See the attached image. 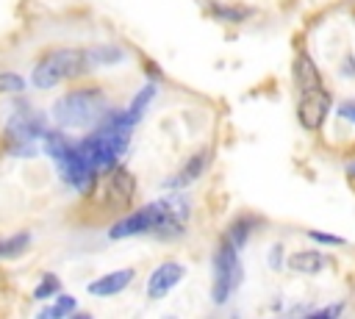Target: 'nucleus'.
Instances as JSON below:
<instances>
[{"label": "nucleus", "mask_w": 355, "mask_h": 319, "mask_svg": "<svg viewBox=\"0 0 355 319\" xmlns=\"http://www.w3.org/2000/svg\"><path fill=\"white\" fill-rule=\"evenodd\" d=\"M191 216H194L191 194H186V189L169 191L158 200L144 202L141 208H133V211L122 214L108 227V239L122 241V239H136V236H155V239L172 241V239H180L189 230Z\"/></svg>", "instance_id": "nucleus-1"}, {"label": "nucleus", "mask_w": 355, "mask_h": 319, "mask_svg": "<svg viewBox=\"0 0 355 319\" xmlns=\"http://www.w3.org/2000/svg\"><path fill=\"white\" fill-rule=\"evenodd\" d=\"M291 86H294V111L305 130H322L333 114V94L324 86V78L308 50H297L291 61Z\"/></svg>", "instance_id": "nucleus-2"}, {"label": "nucleus", "mask_w": 355, "mask_h": 319, "mask_svg": "<svg viewBox=\"0 0 355 319\" xmlns=\"http://www.w3.org/2000/svg\"><path fill=\"white\" fill-rule=\"evenodd\" d=\"M136 128L139 125L125 114V108H111L92 130H86L83 139H78V147L97 169V175H103L122 161Z\"/></svg>", "instance_id": "nucleus-3"}, {"label": "nucleus", "mask_w": 355, "mask_h": 319, "mask_svg": "<svg viewBox=\"0 0 355 319\" xmlns=\"http://www.w3.org/2000/svg\"><path fill=\"white\" fill-rule=\"evenodd\" d=\"M42 150L50 155V161L55 164V172L58 178L78 194H92L100 175L97 169L89 164V158L80 153L78 147V139H69L61 128H47L44 136H42Z\"/></svg>", "instance_id": "nucleus-4"}, {"label": "nucleus", "mask_w": 355, "mask_h": 319, "mask_svg": "<svg viewBox=\"0 0 355 319\" xmlns=\"http://www.w3.org/2000/svg\"><path fill=\"white\" fill-rule=\"evenodd\" d=\"M108 111L111 103L100 86H80L58 97L50 108V117L61 130H92Z\"/></svg>", "instance_id": "nucleus-5"}, {"label": "nucleus", "mask_w": 355, "mask_h": 319, "mask_svg": "<svg viewBox=\"0 0 355 319\" xmlns=\"http://www.w3.org/2000/svg\"><path fill=\"white\" fill-rule=\"evenodd\" d=\"M244 280H247V269L241 261V250H236L227 239H219L211 255V286H208L211 305L214 308L230 305L239 297Z\"/></svg>", "instance_id": "nucleus-6"}, {"label": "nucleus", "mask_w": 355, "mask_h": 319, "mask_svg": "<svg viewBox=\"0 0 355 319\" xmlns=\"http://www.w3.org/2000/svg\"><path fill=\"white\" fill-rule=\"evenodd\" d=\"M89 72V61H86V50H72V47H64V50H53V53H44L36 64H33V72H31V83L36 89H53L58 86L61 80H72V78H80Z\"/></svg>", "instance_id": "nucleus-7"}, {"label": "nucleus", "mask_w": 355, "mask_h": 319, "mask_svg": "<svg viewBox=\"0 0 355 319\" xmlns=\"http://www.w3.org/2000/svg\"><path fill=\"white\" fill-rule=\"evenodd\" d=\"M44 130H47V119L28 103H17V111H11L8 125H6L11 155H33Z\"/></svg>", "instance_id": "nucleus-8"}, {"label": "nucleus", "mask_w": 355, "mask_h": 319, "mask_svg": "<svg viewBox=\"0 0 355 319\" xmlns=\"http://www.w3.org/2000/svg\"><path fill=\"white\" fill-rule=\"evenodd\" d=\"M105 183L100 186V197H103V208L105 211H125L133 197H136V178L128 166L116 164L114 169L103 172Z\"/></svg>", "instance_id": "nucleus-9"}, {"label": "nucleus", "mask_w": 355, "mask_h": 319, "mask_svg": "<svg viewBox=\"0 0 355 319\" xmlns=\"http://www.w3.org/2000/svg\"><path fill=\"white\" fill-rule=\"evenodd\" d=\"M186 275H189V266H186L183 261L166 258V261L155 264V266L150 269V275H147V283H144L147 300H153V302L166 300V297L186 280Z\"/></svg>", "instance_id": "nucleus-10"}, {"label": "nucleus", "mask_w": 355, "mask_h": 319, "mask_svg": "<svg viewBox=\"0 0 355 319\" xmlns=\"http://www.w3.org/2000/svg\"><path fill=\"white\" fill-rule=\"evenodd\" d=\"M211 161H214V150H211V147L194 150V153L180 164V169H175V172L161 183V189H166V191H180V189L194 186V183L211 169Z\"/></svg>", "instance_id": "nucleus-11"}, {"label": "nucleus", "mask_w": 355, "mask_h": 319, "mask_svg": "<svg viewBox=\"0 0 355 319\" xmlns=\"http://www.w3.org/2000/svg\"><path fill=\"white\" fill-rule=\"evenodd\" d=\"M333 266V258L324 252V247L313 244V247H305V250H294V252H286V261H283V269H288L291 275H302V277H313V275H322Z\"/></svg>", "instance_id": "nucleus-12"}, {"label": "nucleus", "mask_w": 355, "mask_h": 319, "mask_svg": "<svg viewBox=\"0 0 355 319\" xmlns=\"http://www.w3.org/2000/svg\"><path fill=\"white\" fill-rule=\"evenodd\" d=\"M136 277V269L133 266H122V269H111L105 275H97L94 280L86 283V291L92 297H100V300H108V297H116L122 294Z\"/></svg>", "instance_id": "nucleus-13"}, {"label": "nucleus", "mask_w": 355, "mask_h": 319, "mask_svg": "<svg viewBox=\"0 0 355 319\" xmlns=\"http://www.w3.org/2000/svg\"><path fill=\"white\" fill-rule=\"evenodd\" d=\"M261 227H263V219H261L258 214H252V211H244V214H236V216L227 222L222 239H227L236 250H247L250 241H252V236H255Z\"/></svg>", "instance_id": "nucleus-14"}, {"label": "nucleus", "mask_w": 355, "mask_h": 319, "mask_svg": "<svg viewBox=\"0 0 355 319\" xmlns=\"http://www.w3.org/2000/svg\"><path fill=\"white\" fill-rule=\"evenodd\" d=\"M158 94H161V83H158V78H150L147 83H141V86L136 89V94H133L130 103L125 105V114L139 125V122L147 117V111L153 108V103L158 100Z\"/></svg>", "instance_id": "nucleus-15"}, {"label": "nucleus", "mask_w": 355, "mask_h": 319, "mask_svg": "<svg viewBox=\"0 0 355 319\" xmlns=\"http://www.w3.org/2000/svg\"><path fill=\"white\" fill-rule=\"evenodd\" d=\"M347 311V302L344 300H330V302H324V305H313V302H300V305H286V308H280V313H286V316H327V319H336V316H341Z\"/></svg>", "instance_id": "nucleus-16"}, {"label": "nucleus", "mask_w": 355, "mask_h": 319, "mask_svg": "<svg viewBox=\"0 0 355 319\" xmlns=\"http://www.w3.org/2000/svg\"><path fill=\"white\" fill-rule=\"evenodd\" d=\"M86 61H89V69H94V67H116V64L128 61V53L119 44H94V47L86 50Z\"/></svg>", "instance_id": "nucleus-17"}, {"label": "nucleus", "mask_w": 355, "mask_h": 319, "mask_svg": "<svg viewBox=\"0 0 355 319\" xmlns=\"http://www.w3.org/2000/svg\"><path fill=\"white\" fill-rule=\"evenodd\" d=\"M75 313H78V300L72 294L58 291L53 297V302L39 311V319H67V316H75Z\"/></svg>", "instance_id": "nucleus-18"}, {"label": "nucleus", "mask_w": 355, "mask_h": 319, "mask_svg": "<svg viewBox=\"0 0 355 319\" xmlns=\"http://www.w3.org/2000/svg\"><path fill=\"white\" fill-rule=\"evenodd\" d=\"M33 236L28 230H19V233H11V236H3L0 239V261H8V258H19L28 252Z\"/></svg>", "instance_id": "nucleus-19"}, {"label": "nucleus", "mask_w": 355, "mask_h": 319, "mask_svg": "<svg viewBox=\"0 0 355 319\" xmlns=\"http://www.w3.org/2000/svg\"><path fill=\"white\" fill-rule=\"evenodd\" d=\"M208 6H211V11H214V17H216L219 22H225V25H239V22L255 17L252 8H241V6H222V3H214V0H208Z\"/></svg>", "instance_id": "nucleus-20"}, {"label": "nucleus", "mask_w": 355, "mask_h": 319, "mask_svg": "<svg viewBox=\"0 0 355 319\" xmlns=\"http://www.w3.org/2000/svg\"><path fill=\"white\" fill-rule=\"evenodd\" d=\"M58 291H61V277H58L55 272H44V275L39 277V283L33 286V300L44 302V300H53Z\"/></svg>", "instance_id": "nucleus-21"}, {"label": "nucleus", "mask_w": 355, "mask_h": 319, "mask_svg": "<svg viewBox=\"0 0 355 319\" xmlns=\"http://www.w3.org/2000/svg\"><path fill=\"white\" fill-rule=\"evenodd\" d=\"M305 239L311 241V244H319V247H347L349 241L344 239V236H338V233H330V230H316V227H311V230H305Z\"/></svg>", "instance_id": "nucleus-22"}, {"label": "nucleus", "mask_w": 355, "mask_h": 319, "mask_svg": "<svg viewBox=\"0 0 355 319\" xmlns=\"http://www.w3.org/2000/svg\"><path fill=\"white\" fill-rule=\"evenodd\" d=\"M263 261H266V266H269L272 272H283V261H286V244H283L280 239L269 241V244H266V255H263Z\"/></svg>", "instance_id": "nucleus-23"}, {"label": "nucleus", "mask_w": 355, "mask_h": 319, "mask_svg": "<svg viewBox=\"0 0 355 319\" xmlns=\"http://www.w3.org/2000/svg\"><path fill=\"white\" fill-rule=\"evenodd\" d=\"M25 78L17 72H0V94H19L25 92Z\"/></svg>", "instance_id": "nucleus-24"}, {"label": "nucleus", "mask_w": 355, "mask_h": 319, "mask_svg": "<svg viewBox=\"0 0 355 319\" xmlns=\"http://www.w3.org/2000/svg\"><path fill=\"white\" fill-rule=\"evenodd\" d=\"M333 111H336L338 119H344L347 125L355 128V97H344V100L333 103Z\"/></svg>", "instance_id": "nucleus-25"}, {"label": "nucleus", "mask_w": 355, "mask_h": 319, "mask_svg": "<svg viewBox=\"0 0 355 319\" xmlns=\"http://www.w3.org/2000/svg\"><path fill=\"white\" fill-rule=\"evenodd\" d=\"M338 75L347 80L355 78V53H344V58L338 61Z\"/></svg>", "instance_id": "nucleus-26"}, {"label": "nucleus", "mask_w": 355, "mask_h": 319, "mask_svg": "<svg viewBox=\"0 0 355 319\" xmlns=\"http://www.w3.org/2000/svg\"><path fill=\"white\" fill-rule=\"evenodd\" d=\"M344 172H347V175H349V178H355V158H352V161H347V164H344Z\"/></svg>", "instance_id": "nucleus-27"}, {"label": "nucleus", "mask_w": 355, "mask_h": 319, "mask_svg": "<svg viewBox=\"0 0 355 319\" xmlns=\"http://www.w3.org/2000/svg\"><path fill=\"white\" fill-rule=\"evenodd\" d=\"M202 3H208V0H202Z\"/></svg>", "instance_id": "nucleus-28"}]
</instances>
